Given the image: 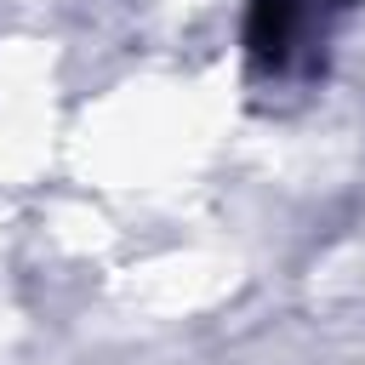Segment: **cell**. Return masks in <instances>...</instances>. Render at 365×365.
<instances>
[{"mask_svg": "<svg viewBox=\"0 0 365 365\" xmlns=\"http://www.w3.org/2000/svg\"><path fill=\"white\" fill-rule=\"evenodd\" d=\"M302 34V0H251L245 11V46L262 68H285Z\"/></svg>", "mask_w": 365, "mask_h": 365, "instance_id": "obj_1", "label": "cell"}]
</instances>
